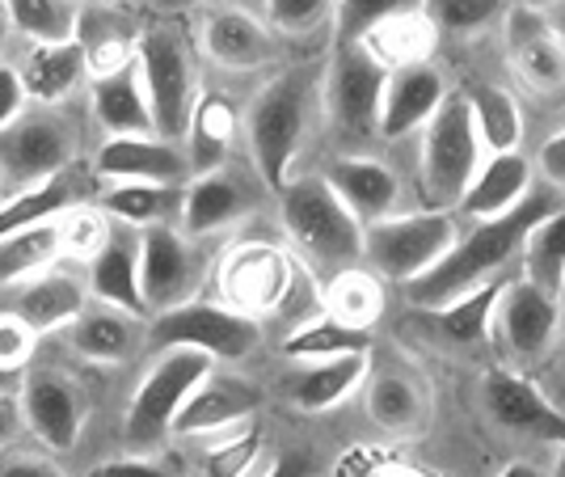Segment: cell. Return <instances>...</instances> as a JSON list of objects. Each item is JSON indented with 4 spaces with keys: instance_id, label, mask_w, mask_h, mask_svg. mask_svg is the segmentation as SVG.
<instances>
[{
    "instance_id": "cell-32",
    "label": "cell",
    "mask_w": 565,
    "mask_h": 477,
    "mask_svg": "<svg viewBox=\"0 0 565 477\" xmlns=\"http://www.w3.org/2000/svg\"><path fill=\"white\" fill-rule=\"evenodd\" d=\"M507 279H490V284L472 287L465 296H456L444 309H430V335L439 338L444 347H460L472 351L486 342V330L498 317V300H502Z\"/></svg>"
},
{
    "instance_id": "cell-54",
    "label": "cell",
    "mask_w": 565,
    "mask_h": 477,
    "mask_svg": "<svg viewBox=\"0 0 565 477\" xmlns=\"http://www.w3.org/2000/svg\"><path fill=\"white\" fill-rule=\"evenodd\" d=\"M266 477H312V460L305 453H287L282 460L270 465V474Z\"/></svg>"
},
{
    "instance_id": "cell-60",
    "label": "cell",
    "mask_w": 565,
    "mask_h": 477,
    "mask_svg": "<svg viewBox=\"0 0 565 477\" xmlns=\"http://www.w3.org/2000/svg\"><path fill=\"white\" fill-rule=\"evenodd\" d=\"M553 477H565V444H562V456H557V469H553Z\"/></svg>"
},
{
    "instance_id": "cell-64",
    "label": "cell",
    "mask_w": 565,
    "mask_h": 477,
    "mask_svg": "<svg viewBox=\"0 0 565 477\" xmlns=\"http://www.w3.org/2000/svg\"><path fill=\"white\" fill-rule=\"evenodd\" d=\"M0 194H4V178H0Z\"/></svg>"
},
{
    "instance_id": "cell-45",
    "label": "cell",
    "mask_w": 565,
    "mask_h": 477,
    "mask_svg": "<svg viewBox=\"0 0 565 477\" xmlns=\"http://www.w3.org/2000/svg\"><path fill=\"white\" fill-rule=\"evenodd\" d=\"M262 453V427H245L241 431H224L207 448V477H245L254 469V460Z\"/></svg>"
},
{
    "instance_id": "cell-33",
    "label": "cell",
    "mask_w": 565,
    "mask_h": 477,
    "mask_svg": "<svg viewBox=\"0 0 565 477\" xmlns=\"http://www.w3.org/2000/svg\"><path fill=\"white\" fill-rule=\"evenodd\" d=\"M233 140H236V106L224 94H199L186 127L190 173H215V169H224Z\"/></svg>"
},
{
    "instance_id": "cell-14",
    "label": "cell",
    "mask_w": 565,
    "mask_h": 477,
    "mask_svg": "<svg viewBox=\"0 0 565 477\" xmlns=\"http://www.w3.org/2000/svg\"><path fill=\"white\" fill-rule=\"evenodd\" d=\"M194 279H199V258L190 250L186 233H178L169 224L140 229V287L148 309L166 312L182 305Z\"/></svg>"
},
{
    "instance_id": "cell-58",
    "label": "cell",
    "mask_w": 565,
    "mask_h": 477,
    "mask_svg": "<svg viewBox=\"0 0 565 477\" xmlns=\"http://www.w3.org/2000/svg\"><path fill=\"white\" fill-rule=\"evenodd\" d=\"M376 477H426V474H418V469H405V465H388V469H380Z\"/></svg>"
},
{
    "instance_id": "cell-29",
    "label": "cell",
    "mask_w": 565,
    "mask_h": 477,
    "mask_svg": "<svg viewBox=\"0 0 565 477\" xmlns=\"http://www.w3.org/2000/svg\"><path fill=\"white\" fill-rule=\"evenodd\" d=\"M372 351H354V356H330V359H308L305 368L291 381V402L308 414L333 410L338 402H347L354 389L367 377Z\"/></svg>"
},
{
    "instance_id": "cell-30",
    "label": "cell",
    "mask_w": 565,
    "mask_h": 477,
    "mask_svg": "<svg viewBox=\"0 0 565 477\" xmlns=\"http://www.w3.org/2000/svg\"><path fill=\"white\" fill-rule=\"evenodd\" d=\"M182 199H186L182 182H110V191H102L97 208L115 224L152 229V224H169L173 215H182Z\"/></svg>"
},
{
    "instance_id": "cell-4",
    "label": "cell",
    "mask_w": 565,
    "mask_h": 477,
    "mask_svg": "<svg viewBox=\"0 0 565 477\" xmlns=\"http://www.w3.org/2000/svg\"><path fill=\"white\" fill-rule=\"evenodd\" d=\"M136 68L143 76V94L152 106V123L161 140H186L190 115L199 102V72L194 51L178 25H148L140 30Z\"/></svg>"
},
{
    "instance_id": "cell-12",
    "label": "cell",
    "mask_w": 565,
    "mask_h": 477,
    "mask_svg": "<svg viewBox=\"0 0 565 477\" xmlns=\"http://www.w3.org/2000/svg\"><path fill=\"white\" fill-rule=\"evenodd\" d=\"M18 406H22L25 427L34 431L51 453H68L81 439L89 402L64 372H25L18 389Z\"/></svg>"
},
{
    "instance_id": "cell-10",
    "label": "cell",
    "mask_w": 565,
    "mask_h": 477,
    "mask_svg": "<svg viewBox=\"0 0 565 477\" xmlns=\"http://www.w3.org/2000/svg\"><path fill=\"white\" fill-rule=\"evenodd\" d=\"M388 68L363 43H338L330 76H326V110L347 140H363L380 131V102H384Z\"/></svg>"
},
{
    "instance_id": "cell-50",
    "label": "cell",
    "mask_w": 565,
    "mask_h": 477,
    "mask_svg": "<svg viewBox=\"0 0 565 477\" xmlns=\"http://www.w3.org/2000/svg\"><path fill=\"white\" fill-rule=\"evenodd\" d=\"M89 477H173V474L161 469L157 460H148V456H118V460H106V465L89 469Z\"/></svg>"
},
{
    "instance_id": "cell-2",
    "label": "cell",
    "mask_w": 565,
    "mask_h": 477,
    "mask_svg": "<svg viewBox=\"0 0 565 477\" xmlns=\"http://www.w3.org/2000/svg\"><path fill=\"white\" fill-rule=\"evenodd\" d=\"M317 94V76L312 68H291L279 72L275 81H266L249 106V152L258 166L262 182L279 194L291 182V166L300 157V144L308 131V106Z\"/></svg>"
},
{
    "instance_id": "cell-51",
    "label": "cell",
    "mask_w": 565,
    "mask_h": 477,
    "mask_svg": "<svg viewBox=\"0 0 565 477\" xmlns=\"http://www.w3.org/2000/svg\"><path fill=\"white\" fill-rule=\"evenodd\" d=\"M0 477H64V469L47 456H4Z\"/></svg>"
},
{
    "instance_id": "cell-3",
    "label": "cell",
    "mask_w": 565,
    "mask_h": 477,
    "mask_svg": "<svg viewBox=\"0 0 565 477\" xmlns=\"http://www.w3.org/2000/svg\"><path fill=\"white\" fill-rule=\"evenodd\" d=\"M282 229L287 237L305 250L308 258L326 271H347L363 258V224L359 215L333 194L326 173L291 178L279 191Z\"/></svg>"
},
{
    "instance_id": "cell-47",
    "label": "cell",
    "mask_w": 565,
    "mask_h": 477,
    "mask_svg": "<svg viewBox=\"0 0 565 477\" xmlns=\"http://www.w3.org/2000/svg\"><path fill=\"white\" fill-rule=\"evenodd\" d=\"M338 0H266V18L279 34H312L333 22Z\"/></svg>"
},
{
    "instance_id": "cell-61",
    "label": "cell",
    "mask_w": 565,
    "mask_h": 477,
    "mask_svg": "<svg viewBox=\"0 0 565 477\" xmlns=\"http://www.w3.org/2000/svg\"><path fill=\"white\" fill-rule=\"evenodd\" d=\"M4 34H9V18H0V51H4Z\"/></svg>"
},
{
    "instance_id": "cell-31",
    "label": "cell",
    "mask_w": 565,
    "mask_h": 477,
    "mask_svg": "<svg viewBox=\"0 0 565 477\" xmlns=\"http://www.w3.org/2000/svg\"><path fill=\"white\" fill-rule=\"evenodd\" d=\"M76 43L85 51L89 64V81L136 64V47H140V30L118 18L115 9H81V25H76Z\"/></svg>"
},
{
    "instance_id": "cell-36",
    "label": "cell",
    "mask_w": 565,
    "mask_h": 477,
    "mask_svg": "<svg viewBox=\"0 0 565 477\" xmlns=\"http://www.w3.org/2000/svg\"><path fill=\"white\" fill-rule=\"evenodd\" d=\"M64 258V241H60V220L47 224H30L22 233L0 241V287H13L22 279L43 275L47 266Z\"/></svg>"
},
{
    "instance_id": "cell-37",
    "label": "cell",
    "mask_w": 565,
    "mask_h": 477,
    "mask_svg": "<svg viewBox=\"0 0 565 477\" xmlns=\"http://www.w3.org/2000/svg\"><path fill=\"white\" fill-rule=\"evenodd\" d=\"M321 312H330L333 321L372 330V321L384 312V284H380V275L359 271V266L338 271L326 284V292H321Z\"/></svg>"
},
{
    "instance_id": "cell-1",
    "label": "cell",
    "mask_w": 565,
    "mask_h": 477,
    "mask_svg": "<svg viewBox=\"0 0 565 477\" xmlns=\"http://www.w3.org/2000/svg\"><path fill=\"white\" fill-rule=\"evenodd\" d=\"M557 208H562L557 187H548V191H527L523 203H515L511 212L494 215V220H477L469 233L456 237V245L426 275L405 284L409 305H418L426 312L444 309L456 296L498 279V271L511 263L515 254H523L527 233L541 224L544 215L557 212Z\"/></svg>"
},
{
    "instance_id": "cell-55",
    "label": "cell",
    "mask_w": 565,
    "mask_h": 477,
    "mask_svg": "<svg viewBox=\"0 0 565 477\" xmlns=\"http://www.w3.org/2000/svg\"><path fill=\"white\" fill-rule=\"evenodd\" d=\"M498 477H544V469H536L532 460H511Z\"/></svg>"
},
{
    "instance_id": "cell-62",
    "label": "cell",
    "mask_w": 565,
    "mask_h": 477,
    "mask_svg": "<svg viewBox=\"0 0 565 477\" xmlns=\"http://www.w3.org/2000/svg\"><path fill=\"white\" fill-rule=\"evenodd\" d=\"M557 305L565 309V275H562V287H557Z\"/></svg>"
},
{
    "instance_id": "cell-18",
    "label": "cell",
    "mask_w": 565,
    "mask_h": 477,
    "mask_svg": "<svg viewBox=\"0 0 565 477\" xmlns=\"http://www.w3.org/2000/svg\"><path fill=\"white\" fill-rule=\"evenodd\" d=\"M203 55L228 72H249L275 60V34L245 9H212L199 25Z\"/></svg>"
},
{
    "instance_id": "cell-38",
    "label": "cell",
    "mask_w": 565,
    "mask_h": 477,
    "mask_svg": "<svg viewBox=\"0 0 565 477\" xmlns=\"http://www.w3.org/2000/svg\"><path fill=\"white\" fill-rule=\"evenodd\" d=\"M472 127H477V140L481 152H519L523 140V115H519V102L502 85H477L469 94Z\"/></svg>"
},
{
    "instance_id": "cell-34",
    "label": "cell",
    "mask_w": 565,
    "mask_h": 477,
    "mask_svg": "<svg viewBox=\"0 0 565 477\" xmlns=\"http://www.w3.org/2000/svg\"><path fill=\"white\" fill-rule=\"evenodd\" d=\"M72 351L89 363H122L136 351V317L110 305L85 309L72 321Z\"/></svg>"
},
{
    "instance_id": "cell-25",
    "label": "cell",
    "mask_w": 565,
    "mask_h": 477,
    "mask_svg": "<svg viewBox=\"0 0 565 477\" xmlns=\"http://www.w3.org/2000/svg\"><path fill=\"white\" fill-rule=\"evenodd\" d=\"M241 215H249V191L228 169L199 173L186 187V199H182V233L186 237L224 233Z\"/></svg>"
},
{
    "instance_id": "cell-35",
    "label": "cell",
    "mask_w": 565,
    "mask_h": 477,
    "mask_svg": "<svg viewBox=\"0 0 565 477\" xmlns=\"http://www.w3.org/2000/svg\"><path fill=\"white\" fill-rule=\"evenodd\" d=\"M435 34L439 30L430 25V18H426L423 9H409V13H397V18L380 22L363 39V47L372 51L388 72H397V68H409V64H426V55L435 51Z\"/></svg>"
},
{
    "instance_id": "cell-19",
    "label": "cell",
    "mask_w": 565,
    "mask_h": 477,
    "mask_svg": "<svg viewBox=\"0 0 565 477\" xmlns=\"http://www.w3.org/2000/svg\"><path fill=\"white\" fill-rule=\"evenodd\" d=\"M262 406V393L254 384L233 381V377H207L190 393L178 418H173V435H224L249 423V414Z\"/></svg>"
},
{
    "instance_id": "cell-46",
    "label": "cell",
    "mask_w": 565,
    "mask_h": 477,
    "mask_svg": "<svg viewBox=\"0 0 565 477\" xmlns=\"http://www.w3.org/2000/svg\"><path fill=\"white\" fill-rule=\"evenodd\" d=\"M423 13L444 34H472L502 13V0H423Z\"/></svg>"
},
{
    "instance_id": "cell-28",
    "label": "cell",
    "mask_w": 565,
    "mask_h": 477,
    "mask_svg": "<svg viewBox=\"0 0 565 477\" xmlns=\"http://www.w3.org/2000/svg\"><path fill=\"white\" fill-rule=\"evenodd\" d=\"M22 72V85L30 102H43V106H55L89 76V64H85V51L81 43H30L25 60L18 64Z\"/></svg>"
},
{
    "instance_id": "cell-52",
    "label": "cell",
    "mask_w": 565,
    "mask_h": 477,
    "mask_svg": "<svg viewBox=\"0 0 565 477\" xmlns=\"http://www.w3.org/2000/svg\"><path fill=\"white\" fill-rule=\"evenodd\" d=\"M541 173L548 178V187L565 191V131L548 136L541 148Z\"/></svg>"
},
{
    "instance_id": "cell-44",
    "label": "cell",
    "mask_w": 565,
    "mask_h": 477,
    "mask_svg": "<svg viewBox=\"0 0 565 477\" xmlns=\"http://www.w3.org/2000/svg\"><path fill=\"white\" fill-rule=\"evenodd\" d=\"M423 0H338V13H333V30H338V43H363L380 22L397 18L418 9Z\"/></svg>"
},
{
    "instance_id": "cell-16",
    "label": "cell",
    "mask_w": 565,
    "mask_h": 477,
    "mask_svg": "<svg viewBox=\"0 0 565 477\" xmlns=\"http://www.w3.org/2000/svg\"><path fill=\"white\" fill-rule=\"evenodd\" d=\"M498 326L507 338V351L519 363H532L548 351V342L562 326V305L553 292H544L532 279H507L498 300Z\"/></svg>"
},
{
    "instance_id": "cell-57",
    "label": "cell",
    "mask_w": 565,
    "mask_h": 477,
    "mask_svg": "<svg viewBox=\"0 0 565 477\" xmlns=\"http://www.w3.org/2000/svg\"><path fill=\"white\" fill-rule=\"evenodd\" d=\"M18 389H22V377L13 368H0V398H13Z\"/></svg>"
},
{
    "instance_id": "cell-59",
    "label": "cell",
    "mask_w": 565,
    "mask_h": 477,
    "mask_svg": "<svg viewBox=\"0 0 565 477\" xmlns=\"http://www.w3.org/2000/svg\"><path fill=\"white\" fill-rule=\"evenodd\" d=\"M511 4H532V9H544V13H548V9L562 4V0H511Z\"/></svg>"
},
{
    "instance_id": "cell-6",
    "label": "cell",
    "mask_w": 565,
    "mask_h": 477,
    "mask_svg": "<svg viewBox=\"0 0 565 477\" xmlns=\"http://www.w3.org/2000/svg\"><path fill=\"white\" fill-rule=\"evenodd\" d=\"M215 372V359L194 351V347H169L161 351V359L148 368V377L140 381L131 406H127V423L122 435L136 448H152L166 435H173V418L199 384Z\"/></svg>"
},
{
    "instance_id": "cell-43",
    "label": "cell",
    "mask_w": 565,
    "mask_h": 477,
    "mask_svg": "<svg viewBox=\"0 0 565 477\" xmlns=\"http://www.w3.org/2000/svg\"><path fill=\"white\" fill-rule=\"evenodd\" d=\"M115 233V220L102 212V208H68L60 215V241H64V258H76V263H94L97 250L110 241Z\"/></svg>"
},
{
    "instance_id": "cell-56",
    "label": "cell",
    "mask_w": 565,
    "mask_h": 477,
    "mask_svg": "<svg viewBox=\"0 0 565 477\" xmlns=\"http://www.w3.org/2000/svg\"><path fill=\"white\" fill-rule=\"evenodd\" d=\"M194 4H207V0H152V9L157 13H186Z\"/></svg>"
},
{
    "instance_id": "cell-13",
    "label": "cell",
    "mask_w": 565,
    "mask_h": 477,
    "mask_svg": "<svg viewBox=\"0 0 565 477\" xmlns=\"http://www.w3.org/2000/svg\"><path fill=\"white\" fill-rule=\"evenodd\" d=\"M507 60L511 68L541 94H557L565 85V39L548 22L544 9L507 4Z\"/></svg>"
},
{
    "instance_id": "cell-17",
    "label": "cell",
    "mask_w": 565,
    "mask_h": 477,
    "mask_svg": "<svg viewBox=\"0 0 565 477\" xmlns=\"http://www.w3.org/2000/svg\"><path fill=\"white\" fill-rule=\"evenodd\" d=\"M85 309H89V279H76L60 263L34 279L13 284V296H9V312L25 321L34 335H55L72 326Z\"/></svg>"
},
{
    "instance_id": "cell-21",
    "label": "cell",
    "mask_w": 565,
    "mask_h": 477,
    "mask_svg": "<svg viewBox=\"0 0 565 477\" xmlns=\"http://www.w3.org/2000/svg\"><path fill=\"white\" fill-rule=\"evenodd\" d=\"M444 97H448V81L430 64H409V68L388 72L384 102H380V136L401 140V136L426 127L430 115L444 106Z\"/></svg>"
},
{
    "instance_id": "cell-20",
    "label": "cell",
    "mask_w": 565,
    "mask_h": 477,
    "mask_svg": "<svg viewBox=\"0 0 565 477\" xmlns=\"http://www.w3.org/2000/svg\"><path fill=\"white\" fill-rule=\"evenodd\" d=\"M89 296L97 305H110L131 317L148 312L140 287V229L115 224L110 241L97 250V258L89 263Z\"/></svg>"
},
{
    "instance_id": "cell-27",
    "label": "cell",
    "mask_w": 565,
    "mask_h": 477,
    "mask_svg": "<svg viewBox=\"0 0 565 477\" xmlns=\"http://www.w3.org/2000/svg\"><path fill=\"white\" fill-rule=\"evenodd\" d=\"M85 169L72 161L64 173H55L43 187H30V191H18L9 199H0V241L22 233L30 224H47V220H60L68 208H81L85 203Z\"/></svg>"
},
{
    "instance_id": "cell-40",
    "label": "cell",
    "mask_w": 565,
    "mask_h": 477,
    "mask_svg": "<svg viewBox=\"0 0 565 477\" xmlns=\"http://www.w3.org/2000/svg\"><path fill=\"white\" fill-rule=\"evenodd\" d=\"M354 351H372V330H359L347 321H333L330 312L305 321L296 335L282 342V356L291 359H330V356H354Z\"/></svg>"
},
{
    "instance_id": "cell-49",
    "label": "cell",
    "mask_w": 565,
    "mask_h": 477,
    "mask_svg": "<svg viewBox=\"0 0 565 477\" xmlns=\"http://www.w3.org/2000/svg\"><path fill=\"white\" fill-rule=\"evenodd\" d=\"M25 102H30V94H25L22 85V72L13 68V64H0V131L22 119Z\"/></svg>"
},
{
    "instance_id": "cell-15",
    "label": "cell",
    "mask_w": 565,
    "mask_h": 477,
    "mask_svg": "<svg viewBox=\"0 0 565 477\" xmlns=\"http://www.w3.org/2000/svg\"><path fill=\"white\" fill-rule=\"evenodd\" d=\"M481 398L498 427L515 431L523 439H541V444H565V414L527 377L494 368L481 384Z\"/></svg>"
},
{
    "instance_id": "cell-22",
    "label": "cell",
    "mask_w": 565,
    "mask_h": 477,
    "mask_svg": "<svg viewBox=\"0 0 565 477\" xmlns=\"http://www.w3.org/2000/svg\"><path fill=\"white\" fill-rule=\"evenodd\" d=\"M94 169L110 182H182L190 161L178 144L161 136H110L102 144Z\"/></svg>"
},
{
    "instance_id": "cell-7",
    "label": "cell",
    "mask_w": 565,
    "mask_h": 477,
    "mask_svg": "<svg viewBox=\"0 0 565 477\" xmlns=\"http://www.w3.org/2000/svg\"><path fill=\"white\" fill-rule=\"evenodd\" d=\"M481 169V140L472 127L469 94H448L423 127V182L439 208L460 203L472 173Z\"/></svg>"
},
{
    "instance_id": "cell-11",
    "label": "cell",
    "mask_w": 565,
    "mask_h": 477,
    "mask_svg": "<svg viewBox=\"0 0 565 477\" xmlns=\"http://www.w3.org/2000/svg\"><path fill=\"white\" fill-rule=\"evenodd\" d=\"M68 166L72 136L60 119H51V115L25 119L22 115L13 127L0 131V178H4V187H13V194L43 187Z\"/></svg>"
},
{
    "instance_id": "cell-41",
    "label": "cell",
    "mask_w": 565,
    "mask_h": 477,
    "mask_svg": "<svg viewBox=\"0 0 565 477\" xmlns=\"http://www.w3.org/2000/svg\"><path fill=\"white\" fill-rule=\"evenodd\" d=\"M565 275V203L553 215H544L541 224L527 233L523 245V279L541 284L544 292L557 296Z\"/></svg>"
},
{
    "instance_id": "cell-24",
    "label": "cell",
    "mask_w": 565,
    "mask_h": 477,
    "mask_svg": "<svg viewBox=\"0 0 565 477\" xmlns=\"http://www.w3.org/2000/svg\"><path fill=\"white\" fill-rule=\"evenodd\" d=\"M89 106L106 136H157L152 106L143 94V76L136 64L89 81Z\"/></svg>"
},
{
    "instance_id": "cell-63",
    "label": "cell",
    "mask_w": 565,
    "mask_h": 477,
    "mask_svg": "<svg viewBox=\"0 0 565 477\" xmlns=\"http://www.w3.org/2000/svg\"><path fill=\"white\" fill-rule=\"evenodd\" d=\"M0 18H4V0H0Z\"/></svg>"
},
{
    "instance_id": "cell-8",
    "label": "cell",
    "mask_w": 565,
    "mask_h": 477,
    "mask_svg": "<svg viewBox=\"0 0 565 477\" xmlns=\"http://www.w3.org/2000/svg\"><path fill=\"white\" fill-rule=\"evenodd\" d=\"M258 317H245V312L228 309L224 300H182L173 309L157 312L148 338L169 351V347H194L203 356H212L215 363H233L245 359L258 347Z\"/></svg>"
},
{
    "instance_id": "cell-53",
    "label": "cell",
    "mask_w": 565,
    "mask_h": 477,
    "mask_svg": "<svg viewBox=\"0 0 565 477\" xmlns=\"http://www.w3.org/2000/svg\"><path fill=\"white\" fill-rule=\"evenodd\" d=\"M22 427H25V418H22L18 398H0V444H9Z\"/></svg>"
},
{
    "instance_id": "cell-26",
    "label": "cell",
    "mask_w": 565,
    "mask_h": 477,
    "mask_svg": "<svg viewBox=\"0 0 565 477\" xmlns=\"http://www.w3.org/2000/svg\"><path fill=\"white\" fill-rule=\"evenodd\" d=\"M532 191V166L523 152H494L490 161H481V169L472 173V182L460 194V212L472 220H494V215L511 212L515 203H523Z\"/></svg>"
},
{
    "instance_id": "cell-23",
    "label": "cell",
    "mask_w": 565,
    "mask_h": 477,
    "mask_svg": "<svg viewBox=\"0 0 565 477\" xmlns=\"http://www.w3.org/2000/svg\"><path fill=\"white\" fill-rule=\"evenodd\" d=\"M326 182L333 187V194L359 215V224H376L384 215H393L401 199V182L397 173L384 166V161H372V157H338L330 169H326Z\"/></svg>"
},
{
    "instance_id": "cell-42",
    "label": "cell",
    "mask_w": 565,
    "mask_h": 477,
    "mask_svg": "<svg viewBox=\"0 0 565 477\" xmlns=\"http://www.w3.org/2000/svg\"><path fill=\"white\" fill-rule=\"evenodd\" d=\"M367 414L380 431L405 435L423 423V393L397 372H384L367 384Z\"/></svg>"
},
{
    "instance_id": "cell-5",
    "label": "cell",
    "mask_w": 565,
    "mask_h": 477,
    "mask_svg": "<svg viewBox=\"0 0 565 477\" xmlns=\"http://www.w3.org/2000/svg\"><path fill=\"white\" fill-rule=\"evenodd\" d=\"M456 237H460V224L444 208L384 215V220L363 229V258L380 279L409 284V279H418L439 263L456 245Z\"/></svg>"
},
{
    "instance_id": "cell-9",
    "label": "cell",
    "mask_w": 565,
    "mask_h": 477,
    "mask_svg": "<svg viewBox=\"0 0 565 477\" xmlns=\"http://www.w3.org/2000/svg\"><path fill=\"white\" fill-rule=\"evenodd\" d=\"M296 279H300V271L282 245L245 241V245L228 250V258L220 263V300L245 317L279 312Z\"/></svg>"
},
{
    "instance_id": "cell-48",
    "label": "cell",
    "mask_w": 565,
    "mask_h": 477,
    "mask_svg": "<svg viewBox=\"0 0 565 477\" xmlns=\"http://www.w3.org/2000/svg\"><path fill=\"white\" fill-rule=\"evenodd\" d=\"M34 330L18 321L13 312H0V368H13V372H22L30 356H34Z\"/></svg>"
},
{
    "instance_id": "cell-39",
    "label": "cell",
    "mask_w": 565,
    "mask_h": 477,
    "mask_svg": "<svg viewBox=\"0 0 565 477\" xmlns=\"http://www.w3.org/2000/svg\"><path fill=\"white\" fill-rule=\"evenodd\" d=\"M9 25L30 43H72L81 25L76 0H4Z\"/></svg>"
}]
</instances>
